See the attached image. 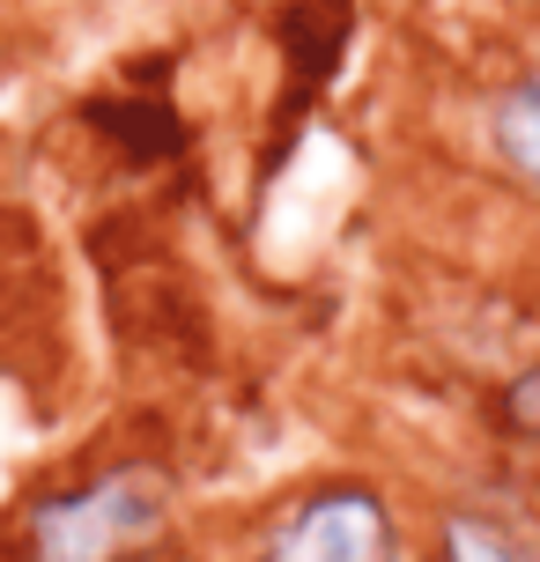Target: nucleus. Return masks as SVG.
Listing matches in <instances>:
<instances>
[{"instance_id": "20e7f679", "label": "nucleus", "mask_w": 540, "mask_h": 562, "mask_svg": "<svg viewBox=\"0 0 540 562\" xmlns=\"http://www.w3.org/2000/svg\"><path fill=\"white\" fill-rule=\"evenodd\" d=\"M445 562H526V548L504 526L474 518V510H452L445 518Z\"/></svg>"}, {"instance_id": "f257e3e1", "label": "nucleus", "mask_w": 540, "mask_h": 562, "mask_svg": "<svg viewBox=\"0 0 540 562\" xmlns=\"http://www.w3.org/2000/svg\"><path fill=\"white\" fill-rule=\"evenodd\" d=\"M164 533V481L148 467H119V474L45 496L30 510V555L37 562H119Z\"/></svg>"}, {"instance_id": "7ed1b4c3", "label": "nucleus", "mask_w": 540, "mask_h": 562, "mask_svg": "<svg viewBox=\"0 0 540 562\" xmlns=\"http://www.w3.org/2000/svg\"><path fill=\"white\" fill-rule=\"evenodd\" d=\"M488 126H496V148H504V164H511L518 178H526V186L540 193V75H533V82H511V89H504Z\"/></svg>"}, {"instance_id": "f03ea898", "label": "nucleus", "mask_w": 540, "mask_h": 562, "mask_svg": "<svg viewBox=\"0 0 540 562\" xmlns=\"http://www.w3.org/2000/svg\"><path fill=\"white\" fill-rule=\"evenodd\" d=\"M259 562H393V518L370 488H326L274 526Z\"/></svg>"}]
</instances>
